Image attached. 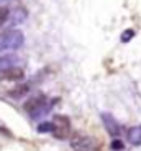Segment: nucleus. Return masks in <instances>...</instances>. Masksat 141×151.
<instances>
[{"instance_id": "f257e3e1", "label": "nucleus", "mask_w": 141, "mask_h": 151, "mask_svg": "<svg viewBox=\"0 0 141 151\" xmlns=\"http://www.w3.org/2000/svg\"><path fill=\"white\" fill-rule=\"evenodd\" d=\"M25 37L20 30L17 28H10L0 33V52H13L18 50L23 45Z\"/></svg>"}, {"instance_id": "f03ea898", "label": "nucleus", "mask_w": 141, "mask_h": 151, "mask_svg": "<svg viewBox=\"0 0 141 151\" xmlns=\"http://www.w3.org/2000/svg\"><path fill=\"white\" fill-rule=\"evenodd\" d=\"M70 120L63 115H57L53 118V136L57 138V139H66V138L70 136Z\"/></svg>"}, {"instance_id": "7ed1b4c3", "label": "nucleus", "mask_w": 141, "mask_h": 151, "mask_svg": "<svg viewBox=\"0 0 141 151\" xmlns=\"http://www.w3.org/2000/svg\"><path fill=\"white\" fill-rule=\"evenodd\" d=\"M25 78V71L22 70L20 67H7L0 70V80L2 81H20Z\"/></svg>"}, {"instance_id": "20e7f679", "label": "nucleus", "mask_w": 141, "mask_h": 151, "mask_svg": "<svg viewBox=\"0 0 141 151\" xmlns=\"http://www.w3.org/2000/svg\"><path fill=\"white\" fill-rule=\"evenodd\" d=\"M101 120H103V124H105L108 134H111V136H115V138L121 134V124L115 120V116L113 115H110V113H103Z\"/></svg>"}, {"instance_id": "39448f33", "label": "nucleus", "mask_w": 141, "mask_h": 151, "mask_svg": "<svg viewBox=\"0 0 141 151\" xmlns=\"http://www.w3.org/2000/svg\"><path fill=\"white\" fill-rule=\"evenodd\" d=\"M45 105H47V96L42 95V93H38V95H33L30 100H27L25 105H23V108L32 115V113H35L37 110H40V108L45 106Z\"/></svg>"}, {"instance_id": "423d86ee", "label": "nucleus", "mask_w": 141, "mask_h": 151, "mask_svg": "<svg viewBox=\"0 0 141 151\" xmlns=\"http://www.w3.org/2000/svg\"><path fill=\"white\" fill-rule=\"evenodd\" d=\"M71 148L73 150H91L93 143L88 136H83V134H75L73 139H71Z\"/></svg>"}, {"instance_id": "0eeeda50", "label": "nucleus", "mask_w": 141, "mask_h": 151, "mask_svg": "<svg viewBox=\"0 0 141 151\" xmlns=\"http://www.w3.org/2000/svg\"><path fill=\"white\" fill-rule=\"evenodd\" d=\"M128 141L131 145H141V126L131 128L128 131Z\"/></svg>"}, {"instance_id": "6e6552de", "label": "nucleus", "mask_w": 141, "mask_h": 151, "mask_svg": "<svg viewBox=\"0 0 141 151\" xmlns=\"http://www.w3.org/2000/svg\"><path fill=\"white\" fill-rule=\"evenodd\" d=\"M28 93V85H18L17 88H13L9 91V96L12 98H22Z\"/></svg>"}, {"instance_id": "1a4fd4ad", "label": "nucleus", "mask_w": 141, "mask_h": 151, "mask_svg": "<svg viewBox=\"0 0 141 151\" xmlns=\"http://www.w3.org/2000/svg\"><path fill=\"white\" fill-rule=\"evenodd\" d=\"M15 62H17L15 55H4V57H0V70L7 68V67H12Z\"/></svg>"}, {"instance_id": "9d476101", "label": "nucleus", "mask_w": 141, "mask_h": 151, "mask_svg": "<svg viewBox=\"0 0 141 151\" xmlns=\"http://www.w3.org/2000/svg\"><path fill=\"white\" fill-rule=\"evenodd\" d=\"M10 9L9 7H0V27L7 23V20L10 18Z\"/></svg>"}, {"instance_id": "9b49d317", "label": "nucleus", "mask_w": 141, "mask_h": 151, "mask_svg": "<svg viewBox=\"0 0 141 151\" xmlns=\"http://www.w3.org/2000/svg\"><path fill=\"white\" fill-rule=\"evenodd\" d=\"M38 133H52L53 131V121H43L38 124Z\"/></svg>"}, {"instance_id": "f8f14e48", "label": "nucleus", "mask_w": 141, "mask_h": 151, "mask_svg": "<svg viewBox=\"0 0 141 151\" xmlns=\"http://www.w3.org/2000/svg\"><path fill=\"white\" fill-rule=\"evenodd\" d=\"M133 37H135V30H131V28H129V30H124L123 33H121V42H123V43H128Z\"/></svg>"}, {"instance_id": "ddd939ff", "label": "nucleus", "mask_w": 141, "mask_h": 151, "mask_svg": "<svg viewBox=\"0 0 141 151\" xmlns=\"http://www.w3.org/2000/svg\"><path fill=\"white\" fill-rule=\"evenodd\" d=\"M111 150H124V143L121 139H113L111 141Z\"/></svg>"}, {"instance_id": "4468645a", "label": "nucleus", "mask_w": 141, "mask_h": 151, "mask_svg": "<svg viewBox=\"0 0 141 151\" xmlns=\"http://www.w3.org/2000/svg\"><path fill=\"white\" fill-rule=\"evenodd\" d=\"M0 2H4V0H0Z\"/></svg>"}]
</instances>
